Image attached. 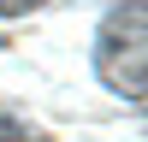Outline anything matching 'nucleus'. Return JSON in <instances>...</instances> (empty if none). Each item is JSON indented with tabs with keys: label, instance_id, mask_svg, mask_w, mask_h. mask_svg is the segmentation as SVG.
Listing matches in <instances>:
<instances>
[{
	"label": "nucleus",
	"instance_id": "nucleus-1",
	"mask_svg": "<svg viewBox=\"0 0 148 142\" xmlns=\"http://www.w3.org/2000/svg\"><path fill=\"white\" fill-rule=\"evenodd\" d=\"M95 71H101V83L113 95L142 101V6L136 0L101 24V36H95Z\"/></svg>",
	"mask_w": 148,
	"mask_h": 142
},
{
	"label": "nucleus",
	"instance_id": "nucleus-2",
	"mask_svg": "<svg viewBox=\"0 0 148 142\" xmlns=\"http://www.w3.org/2000/svg\"><path fill=\"white\" fill-rule=\"evenodd\" d=\"M0 142H47V130H36L30 118L18 113V106H6V101H0Z\"/></svg>",
	"mask_w": 148,
	"mask_h": 142
},
{
	"label": "nucleus",
	"instance_id": "nucleus-3",
	"mask_svg": "<svg viewBox=\"0 0 148 142\" xmlns=\"http://www.w3.org/2000/svg\"><path fill=\"white\" fill-rule=\"evenodd\" d=\"M42 0H0V18H18V12H36Z\"/></svg>",
	"mask_w": 148,
	"mask_h": 142
}]
</instances>
